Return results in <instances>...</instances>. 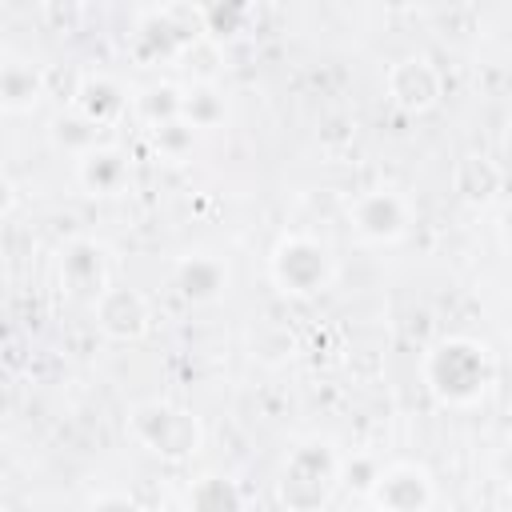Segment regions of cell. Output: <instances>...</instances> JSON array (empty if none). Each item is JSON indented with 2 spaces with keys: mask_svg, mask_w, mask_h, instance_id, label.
Masks as SVG:
<instances>
[{
  "mask_svg": "<svg viewBox=\"0 0 512 512\" xmlns=\"http://www.w3.org/2000/svg\"><path fill=\"white\" fill-rule=\"evenodd\" d=\"M452 192L468 208H488L504 192V168L484 152H464L452 168Z\"/></svg>",
  "mask_w": 512,
  "mask_h": 512,
  "instance_id": "cell-11",
  "label": "cell"
},
{
  "mask_svg": "<svg viewBox=\"0 0 512 512\" xmlns=\"http://www.w3.org/2000/svg\"><path fill=\"white\" fill-rule=\"evenodd\" d=\"M384 88H388V100L408 112V116H424L440 104L444 96V76L440 68L428 60V56H400L388 76H384Z\"/></svg>",
  "mask_w": 512,
  "mask_h": 512,
  "instance_id": "cell-6",
  "label": "cell"
},
{
  "mask_svg": "<svg viewBox=\"0 0 512 512\" xmlns=\"http://www.w3.org/2000/svg\"><path fill=\"white\" fill-rule=\"evenodd\" d=\"M248 20H252V4H204V36L208 40H232V36H240L244 28H248Z\"/></svg>",
  "mask_w": 512,
  "mask_h": 512,
  "instance_id": "cell-20",
  "label": "cell"
},
{
  "mask_svg": "<svg viewBox=\"0 0 512 512\" xmlns=\"http://www.w3.org/2000/svg\"><path fill=\"white\" fill-rule=\"evenodd\" d=\"M348 224L364 244H400L412 228V208L400 192L372 188L348 204Z\"/></svg>",
  "mask_w": 512,
  "mask_h": 512,
  "instance_id": "cell-5",
  "label": "cell"
},
{
  "mask_svg": "<svg viewBox=\"0 0 512 512\" xmlns=\"http://www.w3.org/2000/svg\"><path fill=\"white\" fill-rule=\"evenodd\" d=\"M48 96V72L32 60H20V56H8L0 64V108L20 116V112H32L40 100Z\"/></svg>",
  "mask_w": 512,
  "mask_h": 512,
  "instance_id": "cell-12",
  "label": "cell"
},
{
  "mask_svg": "<svg viewBox=\"0 0 512 512\" xmlns=\"http://www.w3.org/2000/svg\"><path fill=\"white\" fill-rule=\"evenodd\" d=\"M424 388L448 408H472L496 384V360L488 344L472 336H444L420 360Z\"/></svg>",
  "mask_w": 512,
  "mask_h": 512,
  "instance_id": "cell-1",
  "label": "cell"
},
{
  "mask_svg": "<svg viewBox=\"0 0 512 512\" xmlns=\"http://www.w3.org/2000/svg\"><path fill=\"white\" fill-rule=\"evenodd\" d=\"M60 280H64L68 292L96 300L108 288V252H104V244H96L88 236L64 244V252H60Z\"/></svg>",
  "mask_w": 512,
  "mask_h": 512,
  "instance_id": "cell-9",
  "label": "cell"
},
{
  "mask_svg": "<svg viewBox=\"0 0 512 512\" xmlns=\"http://www.w3.org/2000/svg\"><path fill=\"white\" fill-rule=\"evenodd\" d=\"M128 156L112 144H100L92 148L88 156L76 160V184L88 192V196H120L128 188Z\"/></svg>",
  "mask_w": 512,
  "mask_h": 512,
  "instance_id": "cell-13",
  "label": "cell"
},
{
  "mask_svg": "<svg viewBox=\"0 0 512 512\" xmlns=\"http://www.w3.org/2000/svg\"><path fill=\"white\" fill-rule=\"evenodd\" d=\"M224 116H228V104H224V96L216 92V84H192V88H184L180 120H188L196 132L224 124Z\"/></svg>",
  "mask_w": 512,
  "mask_h": 512,
  "instance_id": "cell-18",
  "label": "cell"
},
{
  "mask_svg": "<svg viewBox=\"0 0 512 512\" xmlns=\"http://www.w3.org/2000/svg\"><path fill=\"white\" fill-rule=\"evenodd\" d=\"M180 104H184V88L176 84H148L140 96H136V112L148 128H160L168 120H180Z\"/></svg>",
  "mask_w": 512,
  "mask_h": 512,
  "instance_id": "cell-19",
  "label": "cell"
},
{
  "mask_svg": "<svg viewBox=\"0 0 512 512\" xmlns=\"http://www.w3.org/2000/svg\"><path fill=\"white\" fill-rule=\"evenodd\" d=\"M184 512H244V488L232 476L204 472L184 496Z\"/></svg>",
  "mask_w": 512,
  "mask_h": 512,
  "instance_id": "cell-15",
  "label": "cell"
},
{
  "mask_svg": "<svg viewBox=\"0 0 512 512\" xmlns=\"http://www.w3.org/2000/svg\"><path fill=\"white\" fill-rule=\"evenodd\" d=\"M152 148L160 152V160L180 164V160H188L192 148H196V128H192L188 120H168V124L152 128Z\"/></svg>",
  "mask_w": 512,
  "mask_h": 512,
  "instance_id": "cell-21",
  "label": "cell"
},
{
  "mask_svg": "<svg viewBox=\"0 0 512 512\" xmlns=\"http://www.w3.org/2000/svg\"><path fill=\"white\" fill-rule=\"evenodd\" d=\"M92 316H96V328L108 336V340H120V344H136L148 336V324H152V308L148 300L128 288V284H108L96 300H92Z\"/></svg>",
  "mask_w": 512,
  "mask_h": 512,
  "instance_id": "cell-7",
  "label": "cell"
},
{
  "mask_svg": "<svg viewBox=\"0 0 512 512\" xmlns=\"http://www.w3.org/2000/svg\"><path fill=\"white\" fill-rule=\"evenodd\" d=\"M132 52L140 60H168V56H180L184 52V40L172 28V20L164 16V8L144 12V20H140V28L132 36Z\"/></svg>",
  "mask_w": 512,
  "mask_h": 512,
  "instance_id": "cell-17",
  "label": "cell"
},
{
  "mask_svg": "<svg viewBox=\"0 0 512 512\" xmlns=\"http://www.w3.org/2000/svg\"><path fill=\"white\" fill-rule=\"evenodd\" d=\"M172 280L188 304H216L228 292V264L212 252H184L172 268Z\"/></svg>",
  "mask_w": 512,
  "mask_h": 512,
  "instance_id": "cell-10",
  "label": "cell"
},
{
  "mask_svg": "<svg viewBox=\"0 0 512 512\" xmlns=\"http://www.w3.org/2000/svg\"><path fill=\"white\" fill-rule=\"evenodd\" d=\"M508 504H512V496H508Z\"/></svg>",
  "mask_w": 512,
  "mask_h": 512,
  "instance_id": "cell-26",
  "label": "cell"
},
{
  "mask_svg": "<svg viewBox=\"0 0 512 512\" xmlns=\"http://www.w3.org/2000/svg\"><path fill=\"white\" fill-rule=\"evenodd\" d=\"M356 512H384V508H376V504L368 500V504H364V508H356Z\"/></svg>",
  "mask_w": 512,
  "mask_h": 512,
  "instance_id": "cell-25",
  "label": "cell"
},
{
  "mask_svg": "<svg viewBox=\"0 0 512 512\" xmlns=\"http://www.w3.org/2000/svg\"><path fill=\"white\" fill-rule=\"evenodd\" d=\"M88 512H136V508H132V500H128V496L104 492V496H96V500H92V508H88Z\"/></svg>",
  "mask_w": 512,
  "mask_h": 512,
  "instance_id": "cell-23",
  "label": "cell"
},
{
  "mask_svg": "<svg viewBox=\"0 0 512 512\" xmlns=\"http://www.w3.org/2000/svg\"><path fill=\"white\" fill-rule=\"evenodd\" d=\"M332 276H336L332 252L308 232H288L268 252V280L280 296L312 300L332 288Z\"/></svg>",
  "mask_w": 512,
  "mask_h": 512,
  "instance_id": "cell-3",
  "label": "cell"
},
{
  "mask_svg": "<svg viewBox=\"0 0 512 512\" xmlns=\"http://www.w3.org/2000/svg\"><path fill=\"white\" fill-rule=\"evenodd\" d=\"M380 460L376 456H368V452H356V456H348V460H340V484H348L352 492H360V496H372V488H376V480H380Z\"/></svg>",
  "mask_w": 512,
  "mask_h": 512,
  "instance_id": "cell-22",
  "label": "cell"
},
{
  "mask_svg": "<svg viewBox=\"0 0 512 512\" xmlns=\"http://www.w3.org/2000/svg\"><path fill=\"white\" fill-rule=\"evenodd\" d=\"M72 108H80L92 124L112 128V124H120V116L128 112V92H124L112 76H84V88H80V96H76Z\"/></svg>",
  "mask_w": 512,
  "mask_h": 512,
  "instance_id": "cell-14",
  "label": "cell"
},
{
  "mask_svg": "<svg viewBox=\"0 0 512 512\" xmlns=\"http://www.w3.org/2000/svg\"><path fill=\"white\" fill-rule=\"evenodd\" d=\"M336 488H340V456L324 440H308L288 452L276 480V500L288 512H320L332 504Z\"/></svg>",
  "mask_w": 512,
  "mask_h": 512,
  "instance_id": "cell-2",
  "label": "cell"
},
{
  "mask_svg": "<svg viewBox=\"0 0 512 512\" xmlns=\"http://www.w3.org/2000/svg\"><path fill=\"white\" fill-rule=\"evenodd\" d=\"M128 432L140 448H148L160 460H192L204 444V428L188 408H176L168 400H140L128 412Z\"/></svg>",
  "mask_w": 512,
  "mask_h": 512,
  "instance_id": "cell-4",
  "label": "cell"
},
{
  "mask_svg": "<svg viewBox=\"0 0 512 512\" xmlns=\"http://www.w3.org/2000/svg\"><path fill=\"white\" fill-rule=\"evenodd\" d=\"M496 228H500V240L512 248V200L500 208V216H496Z\"/></svg>",
  "mask_w": 512,
  "mask_h": 512,
  "instance_id": "cell-24",
  "label": "cell"
},
{
  "mask_svg": "<svg viewBox=\"0 0 512 512\" xmlns=\"http://www.w3.org/2000/svg\"><path fill=\"white\" fill-rule=\"evenodd\" d=\"M48 136H52V144H56V148L72 152L76 160L104 144V128H100V124H92L80 108H60V112L52 116V124H48Z\"/></svg>",
  "mask_w": 512,
  "mask_h": 512,
  "instance_id": "cell-16",
  "label": "cell"
},
{
  "mask_svg": "<svg viewBox=\"0 0 512 512\" xmlns=\"http://www.w3.org/2000/svg\"><path fill=\"white\" fill-rule=\"evenodd\" d=\"M376 508L384 512H428L432 500H436V484L428 476L424 464H412V460H400V464H388L368 496Z\"/></svg>",
  "mask_w": 512,
  "mask_h": 512,
  "instance_id": "cell-8",
  "label": "cell"
}]
</instances>
